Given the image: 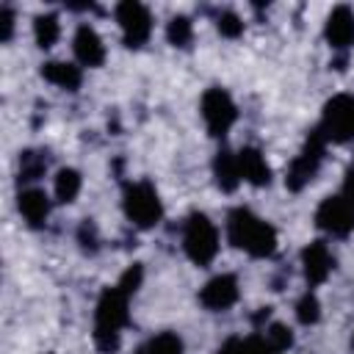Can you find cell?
I'll return each mask as SVG.
<instances>
[{
  "label": "cell",
  "instance_id": "1",
  "mask_svg": "<svg viewBox=\"0 0 354 354\" xmlns=\"http://www.w3.org/2000/svg\"><path fill=\"white\" fill-rule=\"evenodd\" d=\"M227 235L230 243L249 252L252 257H268L277 249V232L271 224H266L263 218H257L252 210L246 207H235L227 216Z\"/></svg>",
  "mask_w": 354,
  "mask_h": 354
},
{
  "label": "cell",
  "instance_id": "2",
  "mask_svg": "<svg viewBox=\"0 0 354 354\" xmlns=\"http://www.w3.org/2000/svg\"><path fill=\"white\" fill-rule=\"evenodd\" d=\"M127 296L119 285L105 288L97 301L94 315V343L102 354H113L119 348V329L127 324Z\"/></svg>",
  "mask_w": 354,
  "mask_h": 354
},
{
  "label": "cell",
  "instance_id": "3",
  "mask_svg": "<svg viewBox=\"0 0 354 354\" xmlns=\"http://www.w3.org/2000/svg\"><path fill=\"white\" fill-rule=\"evenodd\" d=\"M183 246L196 266H207L218 252V230L205 213H194L183 230Z\"/></svg>",
  "mask_w": 354,
  "mask_h": 354
},
{
  "label": "cell",
  "instance_id": "4",
  "mask_svg": "<svg viewBox=\"0 0 354 354\" xmlns=\"http://www.w3.org/2000/svg\"><path fill=\"white\" fill-rule=\"evenodd\" d=\"M124 213L136 227H155L163 216L158 191L149 183H130L124 188Z\"/></svg>",
  "mask_w": 354,
  "mask_h": 354
},
{
  "label": "cell",
  "instance_id": "5",
  "mask_svg": "<svg viewBox=\"0 0 354 354\" xmlns=\"http://www.w3.org/2000/svg\"><path fill=\"white\" fill-rule=\"evenodd\" d=\"M318 133L326 141H337V144L354 138V97L351 94H337L335 100L326 102Z\"/></svg>",
  "mask_w": 354,
  "mask_h": 354
},
{
  "label": "cell",
  "instance_id": "6",
  "mask_svg": "<svg viewBox=\"0 0 354 354\" xmlns=\"http://www.w3.org/2000/svg\"><path fill=\"white\" fill-rule=\"evenodd\" d=\"M116 22L122 28L127 47H141L152 33V17H149L147 6L133 3V0L116 6Z\"/></svg>",
  "mask_w": 354,
  "mask_h": 354
},
{
  "label": "cell",
  "instance_id": "7",
  "mask_svg": "<svg viewBox=\"0 0 354 354\" xmlns=\"http://www.w3.org/2000/svg\"><path fill=\"white\" fill-rule=\"evenodd\" d=\"M315 221L321 230L332 235H348L354 230V199H348L346 194H335L324 199L315 213Z\"/></svg>",
  "mask_w": 354,
  "mask_h": 354
},
{
  "label": "cell",
  "instance_id": "8",
  "mask_svg": "<svg viewBox=\"0 0 354 354\" xmlns=\"http://www.w3.org/2000/svg\"><path fill=\"white\" fill-rule=\"evenodd\" d=\"M324 144H326V138L315 130V133L310 136V141L304 144L301 155H299V158L290 163V169H288L285 183H288L290 191H299L301 185H307V183L315 177V171H318V166H321V158H324Z\"/></svg>",
  "mask_w": 354,
  "mask_h": 354
},
{
  "label": "cell",
  "instance_id": "9",
  "mask_svg": "<svg viewBox=\"0 0 354 354\" xmlns=\"http://www.w3.org/2000/svg\"><path fill=\"white\" fill-rule=\"evenodd\" d=\"M202 116H205V124H207L210 136H224L232 127L238 111H235V102L230 100L227 91L210 88L202 97Z\"/></svg>",
  "mask_w": 354,
  "mask_h": 354
},
{
  "label": "cell",
  "instance_id": "10",
  "mask_svg": "<svg viewBox=\"0 0 354 354\" xmlns=\"http://www.w3.org/2000/svg\"><path fill=\"white\" fill-rule=\"evenodd\" d=\"M199 301L207 307V310H227L238 301V279L232 274H218L213 277L202 293H199Z\"/></svg>",
  "mask_w": 354,
  "mask_h": 354
},
{
  "label": "cell",
  "instance_id": "11",
  "mask_svg": "<svg viewBox=\"0 0 354 354\" xmlns=\"http://www.w3.org/2000/svg\"><path fill=\"white\" fill-rule=\"evenodd\" d=\"M301 263H304L307 279H310L313 285H318V282H324V279L329 277V271H332V266H335V257H332V252H329V246H326L324 241H313V243L301 252Z\"/></svg>",
  "mask_w": 354,
  "mask_h": 354
},
{
  "label": "cell",
  "instance_id": "12",
  "mask_svg": "<svg viewBox=\"0 0 354 354\" xmlns=\"http://www.w3.org/2000/svg\"><path fill=\"white\" fill-rule=\"evenodd\" d=\"M326 41L335 50H346L354 44V14L348 6H337L326 19Z\"/></svg>",
  "mask_w": 354,
  "mask_h": 354
},
{
  "label": "cell",
  "instance_id": "13",
  "mask_svg": "<svg viewBox=\"0 0 354 354\" xmlns=\"http://www.w3.org/2000/svg\"><path fill=\"white\" fill-rule=\"evenodd\" d=\"M75 55L83 66H100L105 61V47L102 39L91 25H80L75 33Z\"/></svg>",
  "mask_w": 354,
  "mask_h": 354
},
{
  "label": "cell",
  "instance_id": "14",
  "mask_svg": "<svg viewBox=\"0 0 354 354\" xmlns=\"http://www.w3.org/2000/svg\"><path fill=\"white\" fill-rule=\"evenodd\" d=\"M235 158H238L241 180H246V183H252V185H268V180H271V169H268L266 158L260 155V149L246 147V149H241Z\"/></svg>",
  "mask_w": 354,
  "mask_h": 354
},
{
  "label": "cell",
  "instance_id": "15",
  "mask_svg": "<svg viewBox=\"0 0 354 354\" xmlns=\"http://www.w3.org/2000/svg\"><path fill=\"white\" fill-rule=\"evenodd\" d=\"M17 205H19L22 218H25L30 227H41L44 218H47V213H50V202H47L44 191H39V188H28V191H22Z\"/></svg>",
  "mask_w": 354,
  "mask_h": 354
},
{
  "label": "cell",
  "instance_id": "16",
  "mask_svg": "<svg viewBox=\"0 0 354 354\" xmlns=\"http://www.w3.org/2000/svg\"><path fill=\"white\" fill-rule=\"evenodd\" d=\"M41 77L50 80L58 88H66V91H75L80 86V80H83L80 69L75 64H66V61H47L41 66Z\"/></svg>",
  "mask_w": 354,
  "mask_h": 354
},
{
  "label": "cell",
  "instance_id": "17",
  "mask_svg": "<svg viewBox=\"0 0 354 354\" xmlns=\"http://www.w3.org/2000/svg\"><path fill=\"white\" fill-rule=\"evenodd\" d=\"M218 354H279V351L268 343L266 335H252V337H246V340H241V337L227 340Z\"/></svg>",
  "mask_w": 354,
  "mask_h": 354
},
{
  "label": "cell",
  "instance_id": "18",
  "mask_svg": "<svg viewBox=\"0 0 354 354\" xmlns=\"http://www.w3.org/2000/svg\"><path fill=\"white\" fill-rule=\"evenodd\" d=\"M213 169H216V183H218L224 191H235V188H238L241 171H238V158H235L232 152H227V149L218 152Z\"/></svg>",
  "mask_w": 354,
  "mask_h": 354
},
{
  "label": "cell",
  "instance_id": "19",
  "mask_svg": "<svg viewBox=\"0 0 354 354\" xmlns=\"http://www.w3.org/2000/svg\"><path fill=\"white\" fill-rule=\"evenodd\" d=\"M33 36H36V44H39L41 50L53 47V44L58 41V36H61L58 17H55V14H41V17H36V22H33Z\"/></svg>",
  "mask_w": 354,
  "mask_h": 354
},
{
  "label": "cell",
  "instance_id": "20",
  "mask_svg": "<svg viewBox=\"0 0 354 354\" xmlns=\"http://www.w3.org/2000/svg\"><path fill=\"white\" fill-rule=\"evenodd\" d=\"M55 199L58 202H75V196L80 194V174L75 169H61L55 174Z\"/></svg>",
  "mask_w": 354,
  "mask_h": 354
},
{
  "label": "cell",
  "instance_id": "21",
  "mask_svg": "<svg viewBox=\"0 0 354 354\" xmlns=\"http://www.w3.org/2000/svg\"><path fill=\"white\" fill-rule=\"evenodd\" d=\"M144 351L147 354H183V340L174 332H160L144 346Z\"/></svg>",
  "mask_w": 354,
  "mask_h": 354
},
{
  "label": "cell",
  "instance_id": "22",
  "mask_svg": "<svg viewBox=\"0 0 354 354\" xmlns=\"http://www.w3.org/2000/svg\"><path fill=\"white\" fill-rule=\"evenodd\" d=\"M166 36H169V44L174 47H188L191 44V36H194V28H191V19L188 17H174L166 28Z\"/></svg>",
  "mask_w": 354,
  "mask_h": 354
},
{
  "label": "cell",
  "instance_id": "23",
  "mask_svg": "<svg viewBox=\"0 0 354 354\" xmlns=\"http://www.w3.org/2000/svg\"><path fill=\"white\" fill-rule=\"evenodd\" d=\"M44 169H47V160L39 152H25L19 160V177L22 180H39L44 174Z\"/></svg>",
  "mask_w": 354,
  "mask_h": 354
},
{
  "label": "cell",
  "instance_id": "24",
  "mask_svg": "<svg viewBox=\"0 0 354 354\" xmlns=\"http://www.w3.org/2000/svg\"><path fill=\"white\" fill-rule=\"evenodd\" d=\"M318 315H321V304H318V299H315L313 293H304V296L299 299V304H296V318H299L301 324H315Z\"/></svg>",
  "mask_w": 354,
  "mask_h": 354
},
{
  "label": "cell",
  "instance_id": "25",
  "mask_svg": "<svg viewBox=\"0 0 354 354\" xmlns=\"http://www.w3.org/2000/svg\"><path fill=\"white\" fill-rule=\"evenodd\" d=\"M266 337H268V343H271L277 351H285V348H290V343H293L290 329L282 326V324H271L268 332H266Z\"/></svg>",
  "mask_w": 354,
  "mask_h": 354
},
{
  "label": "cell",
  "instance_id": "26",
  "mask_svg": "<svg viewBox=\"0 0 354 354\" xmlns=\"http://www.w3.org/2000/svg\"><path fill=\"white\" fill-rule=\"evenodd\" d=\"M218 30H221V36L235 39V36L243 33V22H241V17H235L232 11H224V14L218 17Z\"/></svg>",
  "mask_w": 354,
  "mask_h": 354
},
{
  "label": "cell",
  "instance_id": "27",
  "mask_svg": "<svg viewBox=\"0 0 354 354\" xmlns=\"http://www.w3.org/2000/svg\"><path fill=\"white\" fill-rule=\"evenodd\" d=\"M141 277H144L141 266H130V268L122 274V279H119V288H122L124 293H133V290L141 285Z\"/></svg>",
  "mask_w": 354,
  "mask_h": 354
},
{
  "label": "cell",
  "instance_id": "28",
  "mask_svg": "<svg viewBox=\"0 0 354 354\" xmlns=\"http://www.w3.org/2000/svg\"><path fill=\"white\" fill-rule=\"evenodd\" d=\"M11 33H14V11L6 6V8H0V39L8 41Z\"/></svg>",
  "mask_w": 354,
  "mask_h": 354
},
{
  "label": "cell",
  "instance_id": "29",
  "mask_svg": "<svg viewBox=\"0 0 354 354\" xmlns=\"http://www.w3.org/2000/svg\"><path fill=\"white\" fill-rule=\"evenodd\" d=\"M77 238H80V243L86 246V249H97V232H94V224H88V221H83L80 224V232H77Z\"/></svg>",
  "mask_w": 354,
  "mask_h": 354
},
{
  "label": "cell",
  "instance_id": "30",
  "mask_svg": "<svg viewBox=\"0 0 354 354\" xmlns=\"http://www.w3.org/2000/svg\"><path fill=\"white\" fill-rule=\"evenodd\" d=\"M340 194H346L348 199H354V160L348 166V174H346V183H343V191Z\"/></svg>",
  "mask_w": 354,
  "mask_h": 354
},
{
  "label": "cell",
  "instance_id": "31",
  "mask_svg": "<svg viewBox=\"0 0 354 354\" xmlns=\"http://www.w3.org/2000/svg\"><path fill=\"white\" fill-rule=\"evenodd\" d=\"M138 354H147V351H144V348H141V351H138Z\"/></svg>",
  "mask_w": 354,
  "mask_h": 354
}]
</instances>
